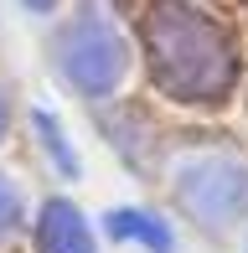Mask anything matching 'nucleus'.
<instances>
[{"label": "nucleus", "mask_w": 248, "mask_h": 253, "mask_svg": "<svg viewBox=\"0 0 248 253\" xmlns=\"http://www.w3.org/2000/svg\"><path fill=\"white\" fill-rule=\"evenodd\" d=\"M145 47L161 88L181 103H217L233 88L238 57L212 16L186 0H155L145 10Z\"/></svg>", "instance_id": "obj_1"}, {"label": "nucleus", "mask_w": 248, "mask_h": 253, "mask_svg": "<svg viewBox=\"0 0 248 253\" xmlns=\"http://www.w3.org/2000/svg\"><path fill=\"white\" fill-rule=\"evenodd\" d=\"M176 197L202 222H233L248 212V166L233 155H191L176 166Z\"/></svg>", "instance_id": "obj_2"}, {"label": "nucleus", "mask_w": 248, "mask_h": 253, "mask_svg": "<svg viewBox=\"0 0 248 253\" xmlns=\"http://www.w3.org/2000/svg\"><path fill=\"white\" fill-rule=\"evenodd\" d=\"M124 42L114 26H104V21H78L73 31L62 37V73L73 88H83V93H109V88L124 78Z\"/></svg>", "instance_id": "obj_3"}, {"label": "nucleus", "mask_w": 248, "mask_h": 253, "mask_svg": "<svg viewBox=\"0 0 248 253\" xmlns=\"http://www.w3.org/2000/svg\"><path fill=\"white\" fill-rule=\"evenodd\" d=\"M37 248L41 253H93V233H88L83 212L73 202H47L37 217Z\"/></svg>", "instance_id": "obj_4"}, {"label": "nucleus", "mask_w": 248, "mask_h": 253, "mask_svg": "<svg viewBox=\"0 0 248 253\" xmlns=\"http://www.w3.org/2000/svg\"><path fill=\"white\" fill-rule=\"evenodd\" d=\"M109 233L114 238H134L140 248H155V253H171V227L150 212H109Z\"/></svg>", "instance_id": "obj_5"}, {"label": "nucleus", "mask_w": 248, "mask_h": 253, "mask_svg": "<svg viewBox=\"0 0 248 253\" xmlns=\"http://www.w3.org/2000/svg\"><path fill=\"white\" fill-rule=\"evenodd\" d=\"M37 129H41V140H47V150H52V160H57V170H62V176H78V155H73V145L62 140L57 119H52L47 109H37Z\"/></svg>", "instance_id": "obj_6"}, {"label": "nucleus", "mask_w": 248, "mask_h": 253, "mask_svg": "<svg viewBox=\"0 0 248 253\" xmlns=\"http://www.w3.org/2000/svg\"><path fill=\"white\" fill-rule=\"evenodd\" d=\"M21 222V191L10 186V176H0V238Z\"/></svg>", "instance_id": "obj_7"}, {"label": "nucleus", "mask_w": 248, "mask_h": 253, "mask_svg": "<svg viewBox=\"0 0 248 253\" xmlns=\"http://www.w3.org/2000/svg\"><path fill=\"white\" fill-rule=\"evenodd\" d=\"M26 5H31V10H52L57 0H26Z\"/></svg>", "instance_id": "obj_8"}, {"label": "nucleus", "mask_w": 248, "mask_h": 253, "mask_svg": "<svg viewBox=\"0 0 248 253\" xmlns=\"http://www.w3.org/2000/svg\"><path fill=\"white\" fill-rule=\"evenodd\" d=\"M0 134H5V98H0Z\"/></svg>", "instance_id": "obj_9"}]
</instances>
